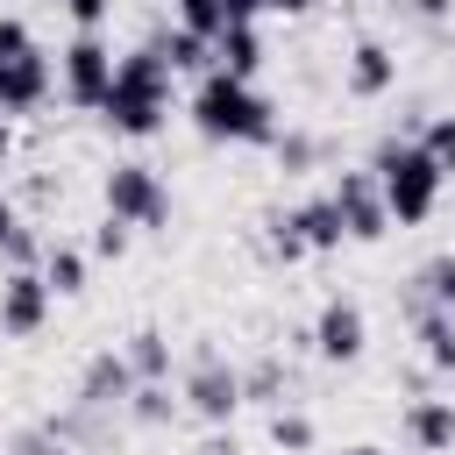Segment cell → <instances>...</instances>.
<instances>
[{
  "label": "cell",
  "instance_id": "6da1fadb",
  "mask_svg": "<svg viewBox=\"0 0 455 455\" xmlns=\"http://www.w3.org/2000/svg\"><path fill=\"white\" fill-rule=\"evenodd\" d=\"M171 92H178V71H171V57H164L156 43L121 50V57H114V85H107V100H100V121H107L114 135L142 142V135H156V128H164Z\"/></svg>",
  "mask_w": 455,
  "mask_h": 455
},
{
  "label": "cell",
  "instance_id": "7a4b0ae2",
  "mask_svg": "<svg viewBox=\"0 0 455 455\" xmlns=\"http://www.w3.org/2000/svg\"><path fill=\"white\" fill-rule=\"evenodd\" d=\"M192 128H199L206 142H249V149H270V135H277V100H270V92H256V78L199 71Z\"/></svg>",
  "mask_w": 455,
  "mask_h": 455
},
{
  "label": "cell",
  "instance_id": "3957f363",
  "mask_svg": "<svg viewBox=\"0 0 455 455\" xmlns=\"http://www.w3.org/2000/svg\"><path fill=\"white\" fill-rule=\"evenodd\" d=\"M370 178H377V192H384V213L398 220V228H419V220H434V206H441V185H448V171L412 142V135H391V142H377V156H370Z\"/></svg>",
  "mask_w": 455,
  "mask_h": 455
},
{
  "label": "cell",
  "instance_id": "277c9868",
  "mask_svg": "<svg viewBox=\"0 0 455 455\" xmlns=\"http://www.w3.org/2000/svg\"><path fill=\"white\" fill-rule=\"evenodd\" d=\"M50 85H57V64L36 43V28L21 14H0V114H36Z\"/></svg>",
  "mask_w": 455,
  "mask_h": 455
},
{
  "label": "cell",
  "instance_id": "5b68a950",
  "mask_svg": "<svg viewBox=\"0 0 455 455\" xmlns=\"http://www.w3.org/2000/svg\"><path fill=\"white\" fill-rule=\"evenodd\" d=\"M178 405L199 412L206 427H228V419L242 412V370H235L213 341H199V348L185 355V370H178Z\"/></svg>",
  "mask_w": 455,
  "mask_h": 455
},
{
  "label": "cell",
  "instance_id": "8992f818",
  "mask_svg": "<svg viewBox=\"0 0 455 455\" xmlns=\"http://www.w3.org/2000/svg\"><path fill=\"white\" fill-rule=\"evenodd\" d=\"M100 199H107V213L128 220V228H164V220H171V185H164V171H156V164H135V156L100 178Z\"/></svg>",
  "mask_w": 455,
  "mask_h": 455
},
{
  "label": "cell",
  "instance_id": "52a82bcc",
  "mask_svg": "<svg viewBox=\"0 0 455 455\" xmlns=\"http://www.w3.org/2000/svg\"><path fill=\"white\" fill-rule=\"evenodd\" d=\"M57 85H64L71 107L100 114V100H107V85H114V43H107L100 28H78V36L64 43V57H57Z\"/></svg>",
  "mask_w": 455,
  "mask_h": 455
},
{
  "label": "cell",
  "instance_id": "ba28073f",
  "mask_svg": "<svg viewBox=\"0 0 455 455\" xmlns=\"http://www.w3.org/2000/svg\"><path fill=\"white\" fill-rule=\"evenodd\" d=\"M327 199H334V213H341V235H348V242H377V235L391 228V213H384V192H377L370 164H363V171H341V178L327 185Z\"/></svg>",
  "mask_w": 455,
  "mask_h": 455
},
{
  "label": "cell",
  "instance_id": "9c48e42d",
  "mask_svg": "<svg viewBox=\"0 0 455 455\" xmlns=\"http://www.w3.org/2000/svg\"><path fill=\"white\" fill-rule=\"evenodd\" d=\"M50 284H43V270L36 263H21V270H7L0 277V334H14V341H28V334H43V320H50Z\"/></svg>",
  "mask_w": 455,
  "mask_h": 455
},
{
  "label": "cell",
  "instance_id": "30bf717a",
  "mask_svg": "<svg viewBox=\"0 0 455 455\" xmlns=\"http://www.w3.org/2000/svg\"><path fill=\"white\" fill-rule=\"evenodd\" d=\"M306 341H313L327 363H355V355L370 348V313H363L355 299H341V291H334V299L313 313V334H306Z\"/></svg>",
  "mask_w": 455,
  "mask_h": 455
},
{
  "label": "cell",
  "instance_id": "8fae6325",
  "mask_svg": "<svg viewBox=\"0 0 455 455\" xmlns=\"http://www.w3.org/2000/svg\"><path fill=\"white\" fill-rule=\"evenodd\" d=\"M128 391H135L128 355H121V348H92L85 370H78V405H85V412H121Z\"/></svg>",
  "mask_w": 455,
  "mask_h": 455
},
{
  "label": "cell",
  "instance_id": "7c38bea8",
  "mask_svg": "<svg viewBox=\"0 0 455 455\" xmlns=\"http://www.w3.org/2000/svg\"><path fill=\"white\" fill-rule=\"evenodd\" d=\"M341 85H348L355 100H384V92L398 85V57H391V43L355 36V43H348V64H341Z\"/></svg>",
  "mask_w": 455,
  "mask_h": 455
},
{
  "label": "cell",
  "instance_id": "4fadbf2b",
  "mask_svg": "<svg viewBox=\"0 0 455 455\" xmlns=\"http://www.w3.org/2000/svg\"><path fill=\"white\" fill-rule=\"evenodd\" d=\"M398 427H405V441L419 455H448L455 448V398H412Z\"/></svg>",
  "mask_w": 455,
  "mask_h": 455
},
{
  "label": "cell",
  "instance_id": "5bb4252c",
  "mask_svg": "<svg viewBox=\"0 0 455 455\" xmlns=\"http://www.w3.org/2000/svg\"><path fill=\"white\" fill-rule=\"evenodd\" d=\"M284 220H291V235L306 242V256H327V249H341V242H348V235H341V213H334V199H327V192H313V199L284 206Z\"/></svg>",
  "mask_w": 455,
  "mask_h": 455
},
{
  "label": "cell",
  "instance_id": "9a60e30c",
  "mask_svg": "<svg viewBox=\"0 0 455 455\" xmlns=\"http://www.w3.org/2000/svg\"><path fill=\"white\" fill-rule=\"evenodd\" d=\"M412 341H419V355H427V370H441V377H455V313H441V306H412Z\"/></svg>",
  "mask_w": 455,
  "mask_h": 455
},
{
  "label": "cell",
  "instance_id": "2e32d148",
  "mask_svg": "<svg viewBox=\"0 0 455 455\" xmlns=\"http://www.w3.org/2000/svg\"><path fill=\"white\" fill-rule=\"evenodd\" d=\"M213 71H235V78H256V71H263V36H256V21H228V28L213 36Z\"/></svg>",
  "mask_w": 455,
  "mask_h": 455
},
{
  "label": "cell",
  "instance_id": "e0dca14e",
  "mask_svg": "<svg viewBox=\"0 0 455 455\" xmlns=\"http://www.w3.org/2000/svg\"><path fill=\"white\" fill-rule=\"evenodd\" d=\"M121 355H128L135 384H171V334H164V327H135Z\"/></svg>",
  "mask_w": 455,
  "mask_h": 455
},
{
  "label": "cell",
  "instance_id": "ac0fdd59",
  "mask_svg": "<svg viewBox=\"0 0 455 455\" xmlns=\"http://www.w3.org/2000/svg\"><path fill=\"white\" fill-rule=\"evenodd\" d=\"M43 284H50L57 299H78V291H85V249L50 242V249H43Z\"/></svg>",
  "mask_w": 455,
  "mask_h": 455
},
{
  "label": "cell",
  "instance_id": "d6986e66",
  "mask_svg": "<svg viewBox=\"0 0 455 455\" xmlns=\"http://www.w3.org/2000/svg\"><path fill=\"white\" fill-rule=\"evenodd\" d=\"M284 391H291V370L277 355H263V363L242 370V405H284Z\"/></svg>",
  "mask_w": 455,
  "mask_h": 455
},
{
  "label": "cell",
  "instance_id": "ffe728a7",
  "mask_svg": "<svg viewBox=\"0 0 455 455\" xmlns=\"http://www.w3.org/2000/svg\"><path fill=\"white\" fill-rule=\"evenodd\" d=\"M270 441H277L284 455H313L320 427H313V412H299V405L284 398V405H270Z\"/></svg>",
  "mask_w": 455,
  "mask_h": 455
},
{
  "label": "cell",
  "instance_id": "44dd1931",
  "mask_svg": "<svg viewBox=\"0 0 455 455\" xmlns=\"http://www.w3.org/2000/svg\"><path fill=\"white\" fill-rule=\"evenodd\" d=\"M270 156H277L284 178H299V171L320 164V135H313V128H277V135H270Z\"/></svg>",
  "mask_w": 455,
  "mask_h": 455
},
{
  "label": "cell",
  "instance_id": "7402d4cb",
  "mask_svg": "<svg viewBox=\"0 0 455 455\" xmlns=\"http://www.w3.org/2000/svg\"><path fill=\"white\" fill-rule=\"evenodd\" d=\"M156 50L171 57V71H213V43H206V36H192V28H164V36H156Z\"/></svg>",
  "mask_w": 455,
  "mask_h": 455
},
{
  "label": "cell",
  "instance_id": "603a6c76",
  "mask_svg": "<svg viewBox=\"0 0 455 455\" xmlns=\"http://www.w3.org/2000/svg\"><path fill=\"white\" fill-rule=\"evenodd\" d=\"M121 412H128L135 427H171V412H178V398H171V384H135Z\"/></svg>",
  "mask_w": 455,
  "mask_h": 455
},
{
  "label": "cell",
  "instance_id": "cb8c5ba5",
  "mask_svg": "<svg viewBox=\"0 0 455 455\" xmlns=\"http://www.w3.org/2000/svg\"><path fill=\"white\" fill-rule=\"evenodd\" d=\"M0 256H7V270H21V263H36V235L21 228V206L0 192Z\"/></svg>",
  "mask_w": 455,
  "mask_h": 455
},
{
  "label": "cell",
  "instance_id": "d4e9b609",
  "mask_svg": "<svg viewBox=\"0 0 455 455\" xmlns=\"http://www.w3.org/2000/svg\"><path fill=\"white\" fill-rule=\"evenodd\" d=\"M412 291L427 299V306H441V313H455V256H434L419 277H412Z\"/></svg>",
  "mask_w": 455,
  "mask_h": 455
},
{
  "label": "cell",
  "instance_id": "484cf974",
  "mask_svg": "<svg viewBox=\"0 0 455 455\" xmlns=\"http://www.w3.org/2000/svg\"><path fill=\"white\" fill-rule=\"evenodd\" d=\"M412 142H419V149H427V156L455 178V114H427V128H419Z\"/></svg>",
  "mask_w": 455,
  "mask_h": 455
},
{
  "label": "cell",
  "instance_id": "4316f807",
  "mask_svg": "<svg viewBox=\"0 0 455 455\" xmlns=\"http://www.w3.org/2000/svg\"><path fill=\"white\" fill-rule=\"evenodd\" d=\"M7 455H71V441H64V434L43 419V427H21V434L7 441Z\"/></svg>",
  "mask_w": 455,
  "mask_h": 455
},
{
  "label": "cell",
  "instance_id": "83f0119b",
  "mask_svg": "<svg viewBox=\"0 0 455 455\" xmlns=\"http://www.w3.org/2000/svg\"><path fill=\"white\" fill-rule=\"evenodd\" d=\"M171 7H178V28H192V36H206V43L228 28V21H220V0H171Z\"/></svg>",
  "mask_w": 455,
  "mask_h": 455
},
{
  "label": "cell",
  "instance_id": "f1b7e54d",
  "mask_svg": "<svg viewBox=\"0 0 455 455\" xmlns=\"http://www.w3.org/2000/svg\"><path fill=\"white\" fill-rule=\"evenodd\" d=\"M270 256H277V263H299V256H306V242L291 235V220H284V213H270Z\"/></svg>",
  "mask_w": 455,
  "mask_h": 455
},
{
  "label": "cell",
  "instance_id": "f546056e",
  "mask_svg": "<svg viewBox=\"0 0 455 455\" xmlns=\"http://www.w3.org/2000/svg\"><path fill=\"white\" fill-rule=\"evenodd\" d=\"M128 235H135V228L107 213V220H100V235H92V256H128Z\"/></svg>",
  "mask_w": 455,
  "mask_h": 455
},
{
  "label": "cell",
  "instance_id": "4dcf8cb0",
  "mask_svg": "<svg viewBox=\"0 0 455 455\" xmlns=\"http://www.w3.org/2000/svg\"><path fill=\"white\" fill-rule=\"evenodd\" d=\"M78 28H107V14H114V0H57Z\"/></svg>",
  "mask_w": 455,
  "mask_h": 455
},
{
  "label": "cell",
  "instance_id": "1f68e13d",
  "mask_svg": "<svg viewBox=\"0 0 455 455\" xmlns=\"http://www.w3.org/2000/svg\"><path fill=\"white\" fill-rule=\"evenodd\" d=\"M405 7H412L419 21H448V14H455V0H405Z\"/></svg>",
  "mask_w": 455,
  "mask_h": 455
},
{
  "label": "cell",
  "instance_id": "d6a6232c",
  "mask_svg": "<svg viewBox=\"0 0 455 455\" xmlns=\"http://www.w3.org/2000/svg\"><path fill=\"white\" fill-rule=\"evenodd\" d=\"M256 14H263L256 0H220V21H256Z\"/></svg>",
  "mask_w": 455,
  "mask_h": 455
},
{
  "label": "cell",
  "instance_id": "836d02e7",
  "mask_svg": "<svg viewBox=\"0 0 455 455\" xmlns=\"http://www.w3.org/2000/svg\"><path fill=\"white\" fill-rule=\"evenodd\" d=\"M256 7H263V14H306L313 0H256Z\"/></svg>",
  "mask_w": 455,
  "mask_h": 455
},
{
  "label": "cell",
  "instance_id": "e575fe53",
  "mask_svg": "<svg viewBox=\"0 0 455 455\" xmlns=\"http://www.w3.org/2000/svg\"><path fill=\"white\" fill-rule=\"evenodd\" d=\"M199 455H235V434H213V441H199Z\"/></svg>",
  "mask_w": 455,
  "mask_h": 455
},
{
  "label": "cell",
  "instance_id": "d590c367",
  "mask_svg": "<svg viewBox=\"0 0 455 455\" xmlns=\"http://www.w3.org/2000/svg\"><path fill=\"white\" fill-rule=\"evenodd\" d=\"M14 156V128H7V114H0V164Z\"/></svg>",
  "mask_w": 455,
  "mask_h": 455
},
{
  "label": "cell",
  "instance_id": "8d00e7d4",
  "mask_svg": "<svg viewBox=\"0 0 455 455\" xmlns=\"http://www.w3.org/2000/svg\"><path fill=\"white\" fill-rule=\"evenodd\" d=\"M341 455H384V448H370V441H355V448H341Z\"/></svg>",
  "mask_w": 455,
  "mask_h": 455
},
{
  "label": "cell",
  "instance_id": "74e56055",
  "mask_svg": "<svg viewBox=\"0 0 455 455\" xmlns=\"http://www.w3.org/2000/svg\"><path fill=\"white\" fill-rule=\"evenodd\" d=\"M391 7H398V0H391Z\"/></svg>",
  "mask_w": 455,
  "mask_h": 455
}]
</instances>
